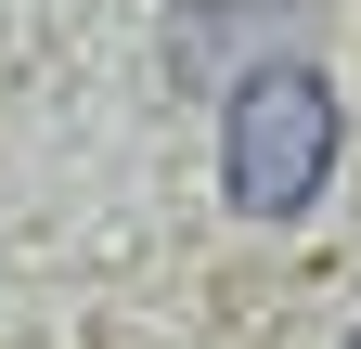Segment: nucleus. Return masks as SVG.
<instances>
[{
  "mask_svg": "<svg viewBox=\"0 0 361 349\" xmlns=\"http://www.w3.org/2000/svg\"><path fill=\"white\" fill-rule=\"evenodd\" d=\"M336 168V91L323 65H245L233 117H219V182H233L245 220H297Z\"/></svg>",
  "mask_w": 361,
  "mask_h": 349,
  "instance_id": "obj_1",
  "label": "nucleus"
},
{
  "mask_svg": "<svg viewBox=\"0 0 361 349\" xmlns=\"http://www.w3.org/2000/svg\"><path fill=\"white\" fill-rule=\"evenodd\" d=\"M348 349H361V336H348Z\"/></svg>",
  "mask_w": 361,
  "mask_h": 349,
  "instance_id": "obj_2",
  "label": "nucleus"
}]
</instances>
